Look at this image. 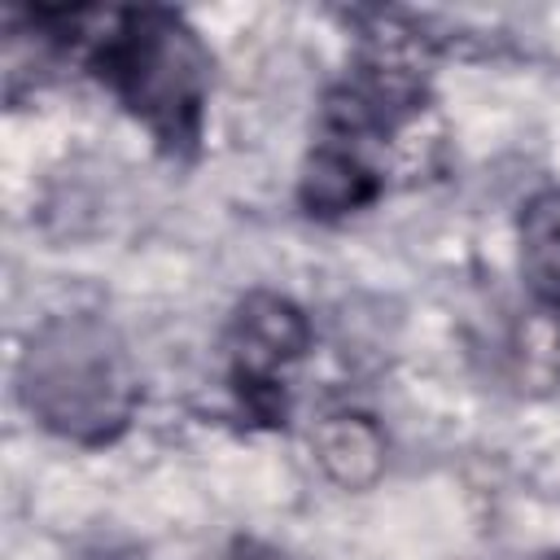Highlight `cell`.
Here are the masks:
<instances>
[{"label": "cell", "mask_w": 560, "mask_h": 560, "mask_svg": "<svg viewBox=\"0 0 560 560\" xmlns=\"http://www.w3.org/2000/svg\"><path fill=\"white\" fill-rule=\"evenodd\" d=\"M376 192H381L376 166L359 149H346L337 140H319L311 149V158L302 166V184H298V197H302L306 214H319V219L363 210Z\"/></svg>", "instance_id": "obj_4"}, {"label": "cell", "mask_w": 560, "mask_h": 560, "mask_svg": "<svg viewBox=\"0 0 560 560\" xmlns=\"http://www.w3.org/2000/svg\"><path fill=\"white\" fill-rule=\"evenodd\" d=\"M319 464L341 481V486H368L381 472L385 442L368 416H332L315 433Z\"/></svg>", "instance_id": "obj_6"}, {"label": "cell", "mask_w": 560, "mask_h": 560, "mask_svg": "<svg viewBox=\"0 0 560 560\" xmlns=\"http://www.w3.org/2000/svg\"><path fill=\"white\" fill-rule=\"evenodd\" d=\"M516 232H521L525 289L547 311H560V184H551L525 201Z\"/></svg>", "instance_id": "obj_5"}, {"label": "cell", "mask_w": 560, "mask_h": 560, "mask_svg": "<svg viewBox=\"0 0 560 560\" xmlns=\"http://www.w3.org/2000/svg\"><path fill=\"white\" fill-rule=\"evenodd\" d=\"M232 560H284L280 551H271L267 542H254V538H241L236 547H232Z\"/></svg>", "instance_id": "obj_7"}, {"label": "cell", "mask_w": 560, "mask_h": 560, "mask_svg": "<svg viewBox=\"0 0 560 560\" xmlns=\"http://www.w3.org/2000/svg\"><path fill=\"white\" fill-rule=\"evenodd\" d=\"M542 560H560V551H551V556H542Z\"/></svg>", "instance_id": "obj_8"}, {"label": "cell", "mask_w": 560, "mask_h": 560, "mask_svg": "<svg viewBox=\"0 0 560 560\" xmlns=\"http://www.w3.org/2000/svg\"><path fill=\"white\" fill-rule=\"evenodd\" d=\"M92 70L153 131L166 153L197 149L210 96V52L179 13H114L109 31L92 39Z\"/></svg>", "instance_id": "obj_2"}, {"label": "cell", "mask_w": 560, "mask_h": 560, "mask_svg": "<svg viewBox=\"0 0 560 560\" xmlns=\"http://www.w3.org/2000/svg\"><path fill=\"white\" fill-rule=\"evenodd\" d=\"M311 324L280 293H249L228 324V368L241 402L258 420L284 416V376L306 354Z\"/></svg>", "instance_id": "obj_3"}, {"label": "cell", "mask_w": 560, "mask_h": 560, "mask_svg": "<svg viewBox=\"0 0 560 560\" xmlns=\"http://www.w3.org/2000/svg\"><path fill=\"white\" fill-rule=\"evenodd\" d=\"M18 389L26 411L79 446L114 442L140 402L136 363L114 324L101 315H52L22 350Z\"/></svg>", "instance_id": "obj_1"}]
</instances>
